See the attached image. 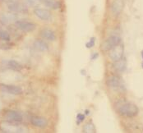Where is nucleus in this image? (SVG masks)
<instances>
[{"instance_id": "nucleus-1", "label": "nucleus", "mask_w": 143, "mask_h": 133, "mask_svg": "<svg viewBox=\"0 0 143 133\" xmlns=\"http://www.w3.org/2000/svg\"><path fill=\"white\" fill-rule=\"evenodd\" d=\"M139 109L135 104L131 103H123L119 107V113L123 116L128 118H132L137 115Z\"/></svg>"}, {"instance_id": "nucleus-2", "label": "nucleus", "mask_w": 143, "mask_h": 133, "mask_svg": "<svg viewBox=\"0 0 143 133\" xmlns=\"http://www.w3.org/2000/svg\"><path fill=\"white\" fill-rule=\"evenodd\" d=\"M0 128L3 132H8V133H22V132H26V130L23 127H22L19 125L16 124H13L12 122H2Z\"/></svg>"}, {"instance_id": "nucleus-3", "label": "nucleus", "mask_w": 143, "mask_h": 133, "mask_svg": "<svg viewBox=\"0 0 143 133\" xmlns=\"http://www.w3.org/2000/svg\"><path fill=\"white\" fill-rule=\"evenodd\" d=\"M121 42V38L118 35H112L109 39H106L105 43L102 45V49L105 51L110 50L113 47L117 46Z\"/></svg>"}, {"instance_id": "nucleus-4", "label": "nucleus", "mask_w": 143, "mask_h": 133, "mask_svg": "<svg viewBox=\"0 0 143 133\" xmlns=\"http://www.w3.org/2000/svg\"><path fill=\"white\" fill-rule=\"evenodd\" d=\"M0 90L6 94H10L13 95H18L22 93V89L19 86H13V85H0Z\"/></svg>"}, {"instance_id": "nucleus-5", "label": "nucleus", "mask_w": 143, "mask_h": 133, "mask_svg": "<svg viewBox=\"0 0 143 133\" xmlns=\"http://www.w3.org/2000/svg\"><path fill=\"white\" fill-rule=\"evenodd\" d=\"M124 53V48L123 45L118 44L117 46L113 47V49H110V53H109V57L113 60V62L119 61V59H121L123 56Z\"/></svg>"}, {"instance_id": "nucleus-6", "label": "nucleus", "mask_w": 143, "mask_h": 133, "mask_svg": "<svg viewBox=\"0 0 143 133\" xmlns=\"http://www.w3.org/2000/svg\"><path fill=\"white\" fill-rule=\"evenodd\" d=\"M16 26L19 30L25 32H30L36 29V24L27 21H16L15 22Z\"/></svg>"}, {"instance_id": "nucleus-7", "label": "nucleus", "mask_w": 143, "mask_h": 133, "mask_svg": "<svg viewBox=\"0 0 143 133\" xmlns=\"http://www.w3.org/2000/svg\"><path fill=\"white\" fill-rule=\"evenodd\" d=\"M107 85L109 88L113 89V90H119L120 88L123 87L121 80L116 76H112L108 78Z\"/></svg>"}, {"instance_id": "nucleus-8", "label": "nucleus", "mask_w": 143, "mask_h": 133, "mask_svg": "<svg viewBox=\"0 0 143 133\" xmlns=\"http://www.w3.org/2000/svg\"><path fill=\"white\" fill-rule=\"evenodd\" d=\"M5 118L8 122H20L22 121V115L19 112L16 111H8L5 114Z\"/></svg>"}, {"instance_id": "nucleus-9", "label": "nucleus", "mask_w": 143, "mask_h": 133, "mask_svg": "<svg viewBox=\"0 0 143 133\" xmlns=\"http://www.w3.org/2000/svg\"><path fill=\"white\" fill-rule=\"evenodd\" d=\"M17 15L15 13H3L0 16V22L3 25H8L13 22H16Z\"/></svg>"}, {"instance_id": "nucleus-10", "label": "nucleus", "mask_w": 143, "mask_h": 133, "mask_svg": "<svg viewBox=\"0 0 143 133\" xmlns=\"http://www.w3.org/2000/svg\"><path fill=\"white\" fill-rule=\"evenodd\" d=\"M123 7H124L123 0H114L111 6L112 12H113L115 16L119 15V14L121 13V12L123 11Z\"/></svg>"}, {"instance_id": "nucleus-11", "label": "nucleus", "mask_w": 143, "mask_h": 133, "mask_svg": "<svg viewBox=\"0 0 143 133\" xmlns=\"http://www.w3.org/2000/svg\"><path fill=\"white\" fill-rule=\"evenodd\" d=\"M34 13L37 17H39L41 20L48 21L50 19L51 14L48 10L43 9V8H36L34 10Z\"/></svg>"}, {"instance_id": "nucleus-12", "label": "nucleus", "mask_w": 143, "mask_h": 133, "mask_svg": "<svg viewBox=\"0 0 143 133\" xmlns=\"http://www.w3.org/2000/svg\"><path fill=\"white\" fill-rule=\"evenodd\" d=\"M30 122L34 126L39 128H44L47 126L48 122L47 120L44 118L41 117H32Z\"/></svg>"}, {"instance_id": "nucleus-13", "label": "nucleus", "mask_w": 143, "mask_h": 133, "mask_svg": "<svg viewBox=\"0 0 143 133\" xmlns=\"http://www.w3.org/2000/svg\"><path fill=\"white\" fill-rule=\"evenodd\" d=\"M8 9L12 12H22L26 11V7L17 1H12L11 3H8Z\"/></svg>"}, {"instance_id": "nucleus-14", "label": "nucleus", "mask_w": 143, "mask_h": 133, "mask_svg": "<svg viewBox=\"0 0 143 133\" xmlns=\"http://www.w3.org/2000/svg\"><path fill=\"white\" fill-rule=\"evenodd\" d=\"M41 36L44 39L49 41H53L56 39L55 33L52 30H50V29H48V28H45L41 30Z\"/></svg>"}, {"instance_id": "nucleus-15", "label": "nucleus", "mask_w": 143, "mask_h": 133, "mask_svg": "<svg viewBox=\"0 0 143 133\" xmlns=\"http://www.w3.org/2000/svg\"><path fill=\"white\" fill-rule=\"evenodd\" d=\"M5 63H6V66H7L8 68H9V69H11V70L20 71L22 68V65H21L19 63H17L16 60H12V59L7 60Z\"/></svg>"}, {"instance_id": "nucleus-16", "label": "nucleus", "mask_w": 143, "mask_h": 133, "mask_svg": "<svg viewBox=\"0 0 143 133\" xmlns=\"http://www.w3.org/2000/svg\"><path fill=\"white\" fill-rule=\"evenodd\" d=\"M46 7L52 8V9H59L60 8V3L57 0H40Z\"/></svg>"}, {"instance_id": "nucleus-17", "label": "nucleus", "mask_w": 143, "mask_h": 133, "mask_svg": "<svg viewBox=\"0 0 143 133\" xmlns=\"http://www.w3.org/2000/svg\"><path fill=\"white\" fill-rule=\"evenodd\" d=\"M114 67L119 72H124L126 70V67H127V63H126L125 59L122 58L119 61H116L114 63Z\"/></svg>"}, {"instance_id": "nucleus-18", "label": "nucleus", "mask_w": 143, "mask_h": 133, "mask_svg": "<svg viewBox=\"0 0 143 133\" xmlns=\"http://www.w3.org/2000/svg\"><path fill=\"white\" fill-rule=\"evenodd\" d=\"M34 46L36 49H38L40 51H47L48 49H49L47 44L45 41L40 40V39H37V40L35 41Z\"/></svg>"}, {"instance_id": "nucleus-19", "label": "nucleus", "mask_w": 143, "mask_h": 133, "mask_svg": "<svg viewBox=\"0 0 143 133\" xmlns=\"http://www.w3.org/2000/svg\"><path fill=\"white\" fill-rule=\"evenodd\" d=\"M24 2L28 7H37L41 1L40 0H24Z\"/></svg>"}, {"instance_id": "nucleus-20", "label": "nucleus", "mask_w": 143, "mask_h": 133, "mask_svg": "<svg viewBox=\"0 0 143 133\" xmlns=\"http://www.w3.org/2000/svg\"><path fill=\"white\" fill-rule=\"evenodd\" d=\"M0 39L3 41H9L10 40V35L6 30H0Z\"/></svg>"}, {"instance_id": "nucleus-21", "label": "nucleus", "mask_w": 143, "mask_h": 133, "mask_svg": "<svg viewBox=\"0 0 143 133\" xmlns=\"http://www.w3.org/2000/svg\"><path fill=\"white\" fill-rule=\"evenodd\" d=\"M84 132L86 133H90V132H95V128L94 125L92 123H87L86 126H84Z\"/></svg>"}, {"instance_id": "nucleus-22", "label": "nucleus", "mask_w": 143, "mask_h": 133, "mask_svg": "<svg viewBox=\"0 0 143 133\" xmlns=\"http://www.w3.org/2000/svg\"><path fill=\"white\" fill-rule=\"evenodd\" d=\"M95 39L94 38V37H92V38H90V39L89 40V42L86 43V46L87 49H90V48L94 47L95 45Z\"/></svg>"}, {"instance_id": "nucleus-23", "label": "nucleus", "mask_w": 143, "mask_h": 133, "mask_svg": "<svg viewBox=\"0 0 143 133\" xmlns=\"http://www.w3.org/2000/svg\"><path fill=\"white\" fill-rule=\"evenodd\" d=\"M85 119V115H83V114H78L77 115V120L79 121V122H82L83 120Z\"/></svg>"}, {"instance_id": "nucleus-24", "label": "nucleus", "mask_w": 143, "mask_h": 133, "mask_svg": "<svg viewBox=\"0 0 143 133\" xmlns=\"http://www.w3.org/2000/svg\"><path fill=\"white\" fill-rule=\"evenodd\" d=\"M98 56H99V54L97 53H94L92 56H91V60H95V59H96L97 58H98Z\"/></svg>"}, {"instance_id": "nucleus-25", "label": "nucleus", "mask_w": 143, "mask_h": 133, "mask_svg": "<svg viewBox=\"0 0 143 133\" xmlns=\"http://www.w3.org/2000/svg\"><path fill=\"white\" fill-rule=\"evenodd\" d=\"M142 54H143V50H142Z\"/></svg>"}, {"instance_id": "nucleus-26", "label": "nucleus", "mask_w": 143, "mask_h": 133, "mask_svg": "<svg viewBox=\"0 0 143 133\" xmlns=\"http://www.w3.org/2000/svg\"><path fill=\"white\" fill-rule=\"evenodd\" d=\"M142 67H143V63H142Z\"/></svg>"}, {"instance_id": "nucleus-27", "label": "nucleus", "mask_w": 143, "mask_h": 133, "mask_svg": "<svg viewBox=\"0 0 143 133\" xmlns=\"http://www.w3.org/2000/svg\"><path fill=\"white\" fill-rule=\"evenodd\" d=\"M142 58H143V54H142Z\"/></svg>"}]
</instances>
